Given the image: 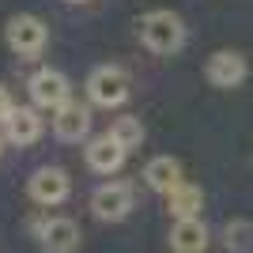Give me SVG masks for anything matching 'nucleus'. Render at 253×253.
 <instances>
[{"instance_id": "1", "label": "nucleus", "mask_w": 253, "mask_h": 253, "mask_svg": "<svg viewBox=\"0 0 253 253\" xmlns=\"http://www.w3.org/2000/svg\"><path fill=\"white\" fill-rule=\"evenodd\" d=\"M140 38L151 53H178L185 45V23L174 11H148L140 19Z\"/></svg>"}, {"instance_id": "2", "label": "nucleus", "mask_w": 253, "mask_h": 253, "mask_svg": "<svg viewBox=\"0 0 253 253\" xmlns=\"http://www.w3.org/2000/svg\"><path fill=\"white\" fill-rule=\"evenodd\" d=\"M87 95L95 106H121L128 98V76L117 68V64H102L95 72L87 76Z\"/></svg>"}, {"instance_id": "3", "label": "nucleus", "mask_w": 253, "mask_h": 253, "mask_svg": "<svg viewBox=\"0 0 253 253\" xmlns=\"http://www.w3.org/2000/svg\"><path fill=\"white\" fill-rule=\"evenodd\" d=\"M91 208H95L98 219L106 223H117L125 219L128 211H132V185L128 181H106L91 193Z\"/></svg>"}, {"instance_id": "4", "label": "nucleus", "mask_w": 253, "mask_h": 253, "mask_svg": "<svg viewBox=\"0 0 253 253\" xmlns=\"http://www.w3.org/2000/svg\"><path fill=\"white\" fill-rule=\"evenodd\" d=\"M8 45L19 57H38L45 49V23L38 15H15L8 23Z\"/></svg>"}, {"instance_id": "5", "label": "nucleus", "mask_w": 253, "mask_h": 253, "mask_svg": "<svg viewBox=\"0 0 253 253\" xmlns=\"http://www.w3.org/2000/svg\"><path fill=\"white\" fill-rule=\"evenodd\" d=\"M68 193H72V181H68V174L61 167H42L31 174V197L38 204H45V208L68 201Z\"/></svg>"}, {"instance_id": "6", "label": "nucleus", "mask_w": 253, "mask_h": 253, "mask_svg": "<svg viewBox=\"0 0 253 253\" xmlns=\"http://www.w3.org/2000/svg\"><path fill=\"white\" fill-rule=\"evenodd\" d=\"M31 98L38 110H57V106L68 102V80L57 68H42V72L31 76Z\"/></svg>"}, {"instance_id": "7", "label": "nucleus", "mask_w": 253, "mask_h": 253, "mask_svg": "<svg viewBox=\"0 0 253 253\" xmlns=\"http://www.w3.org/2000/svg\"><path fill=\"white\" fill-rule=\"evenodd\" d=\"M38 242H42L45 253H76L80 246V227L64 215H53V219L38 223Z\"/></svg>"}, {"instance_id": "8", "label": "nucleus", "mask_w": 253, "mask_h": 253, "mask_svg": "<svg viewBox=\"0 0 253 253\" xmlns=\"http://www.w3.org/2000/svg\"><path fill=\"white\" fill-rule=\"evenodd\" d=\"M53 132H57V140H64V144H80V140L91 132L87 106H80V102L57 106V110H53Z\"/></svg>"}, {"instance_id": "9", "label": "nucleus", "mask_w": 253, "mask_h": 253, "mask_svg": "<svg viewBox=\"0 0 253 253\" xmlns=\"http://www.w3.org/2000/svg\"><path fill=\"white\" fill-rule=\"evenodd\" d=\"M246 57L242 53H227V49H219V53H211L208 57V64H204V76H208V84L211 87H238L246 80Z\"/></svg>"}, {"instance_id": "10", "label": "nucleus", "mask_w": 253, "mask_h": 253, "mask_svg": "<svg viewBox=\"0 0 253 253\" xmlns=\"http://www.w3.org/2000/svg\"><path fill=\"white\" fill-rule=\"evenodd\" d=\"M4 132H8L11 144L27 148V144H34V140L42 136V117L31 106H11V114L4 117Z\"/></svg>"}, {"instance_id": "11", "label": "nucleus", "mask_w": 253, "mask_h": 253, "mask_svg": "<svg viewBox=\"0 0 253 253\" xmlns=\"http://www.w3.org/2000/svg\"><path fill=\"white\" fill-rule=\"evenodd\" d=\"M125 155H128V151L121 148L110 132H106V136H95L91 144H87V167L98 170V174H114V170H121Z\"/></svg>"}, {"instance_id": "12", "label": "nucleus", "mask_w": 253, "mask_h": 253, "mask_svg": "<svg viewBox=\"0 0 253 253\" xmlns=\"http://www.w3.org/2000/svg\"><path fill=\"white\" fill-rule=\"evenodd\" d=\"M170 250L174 253H204L208 250V227L201 223V215L174 223V231H170Z\"/></svg>"}, {"instance_id": "13", "label": "nucleus", "mask_w": 253, "mask_h": 253, "mask_svg": "<svg viewBox=\"0 0 253 253\" xmlns=\"http://www.w3.org/2000/svg\"><path fill=\"white\" fill-rule=\"evenodd\" d=\"M144 181H148L155 193H170L181 181V163H178V159H170V155L151 159L148 167H144Z\"/></svg>"}, {"instance_id": "14", "label": "nucleus", "mask_w": 253, "mask_h": 253, "mask_svg": "<svg viewBox=\"0 0 253 253\" xmlns=\"http://www.w3.org/2000/svg\"><path fill=\"white\" fill-rule=\"evenodd\" d=\"M167 204H170V215H178V219H193V215H201V204H204V193L189 181H178L174 189L167 193Z\"/></svg>"}, {"instance_id": "15", "label": "nucleus", "mask_w": 253, "mask_h": 253, "mask_svg": "<svg viewBox=\"0 0 253 253\" xmlns=\"http://www.w3.org/2000/svg\"><path fill=\"white\" fill-rule=\"evenodd\" d=\"M223 242L231 253H253V223L250 219H231L223 231Z\"/></svg>"}, {"instance_id": "16", "label": "nucleus", "mask_w": 253, "mask_h": 253, "mask_svg": "<svg viewBox=\"0 0 253 253\" xmlns=\"http://www.w3.org/2000/svg\"><path fill=\"white\" fill-rule=\"evenodd\" d=\"M110 136L125 151H132V148H140V140H144V125H140V117H117L114 125H110Z\"/></svg>"}, {"instance_id": "17", "label": "nucleus", "mask_w": 253, "mask_h": 253, "mask_svg": "<svg viewBox=\"0 0 253 253\" xmlns=\"http://www.w3.org/2000/svg\"><path fill=\"white\" fill-rule=\"evenodd\" d=\"M8 114H11V95L4 91V87H0V121H4Z\"/></svg>"}, {"instance_id": "18", "label": "nucleus", "mask_w": 253, "mask_h": 253, "mask_svg": "<svg viewBox=\"0 0 253 253\" xmlns=\"http://www.w3.org/2000/svg\"><path fill=\"white\" fill-rule=\"evenodd\" d=\"M68 4H84V0H68Z\"/></svg>"}, {"instance_id": "19", "label": "nucleus", "mask_w": 253, "mask_h": 253, "mask_svg": "<svg viewBox=\"0 0 253 253\" xmlns=\"http://www.w3.org/2000/svg\"><path fill=\"white\" fill-rule=\"evenodd\" d=\"M0 151H4V140H0Z\"/></svg>"}]
</instances>
